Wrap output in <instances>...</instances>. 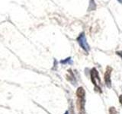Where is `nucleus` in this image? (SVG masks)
<instances>
[{
    "label": "nucleus",
    "instance_id": "f257e3e1",
    "mask_svg": "<svg viewBox=\"0 0 122 114\" xmlns=\"http://www.w3.org/2000/svg\"><path fill=\"white\" fill-rule=\"evenodd\" d=\"M90 75H91V81L92 82L93 85H95V89L102 93V89L100 87L101 79H100V77H99L98 72L96 70V68H93L91 70Z\"/></svg>",
    "mask_w": 122,
    "mask_h": 114
},
{
    "label": "nucleus",
    "instance_id": "f03ea898",
    "mask_svg": "<svg viewBox=\"0 0 122 114\" xmlns=\"http://www.w3.org/2000/svg\"><path fill=\"white\" fill-rule=\"evenodd\" d=\"M77 42L79 43L80 47H81L86 52H89V44H88L87 41H86V36H85V33H82L81 34H80V35L77 38Z\"/></svg>",
    "mask_w": 122,
    "mask_h": 114
},
{
    "label": "nucleus",
    "instance_id": "7ed1b4c3",
    "mask_svg": "<svg viewBox=\"0 0 122 114\" xmlns=\"http://www.w3.org/2000/svg\"><path fill=\"white\" fill-rule=\"evenodd\" d=\"M76 106L79 114H85V97H77Z\"/></svg>",
    "mask_w": 122,
    "mask_h": 114
},
{
    "label": "nucleus",
    "instance_id": "20e7f679",
    "mask_svg": "<svg viewBox=\"0 0 122 114\" xmlns=\"http://www.w3.org/2000/svg\"><path fill=\"white\" fill-rule=\"evenodd\" d=\"M112 68L110 66H108L106 68L105 73L104 75V78H105V82L106 86L108 87V88H111L112 87V81H111V75H112Z\"/></svg>",
    "mask_w": 122,
    "mask_h": 114
},
{
    "label": "nucleus",
    "instance_id": "39448f33",
    "mask_svg": "<svg viewBox=\"0 0 122 114\" xmlns=\"http://www.w3.org/2000/svg\"><path fill=\"white\" fill-rule=\"evenodd\" d=\"M76 96L77 97H85L86 91L82 87H79L76 90Z\"/></svg>",
    "mask_w": 122,
    "mask_h": 114
},
{
    "label": "nucleus",
    "instance_id": "423d86ee",
    "mask_svg": "<svg viewBox=\"0 0 122 114\" xmlns=\"http://www.w3.org/2000/svg\"><path fill=\"white\" fill-rule=\"evenodd\" d=\"M60 63L61 64H67V63H72V59L70 57H69V58L66 59H64V60H62V61H60Z\"/></svg>",
    "mask_w": 122,
    "mask_h": 114
},
{
    "label": "nucleus",
    "instance_id": "0eeeda50",
    "mask_svg": "<svg viewBox=\"0 0 122 114\" xmlns=\"http://www.w3.org/2000/svg\"><path fill=\"white\" fill-rule=\"evenodd\" d=\"M95 7H96V5H95V4L94 2V0H91L90 1V5H89V10H93L95 9Z\"/></svg>",
    "mask_w": 122,
    "mask_h": 114
},
{
    "label": "nucleus",
    "instance_id": "6e6552de",
    "mask_svg": "<svg viewBox=\"0 0 122 114\" xmlns=\"http://www.w3.org/2000/svg\"><path fill=\"white\" fill-rule=\"evenodd\" d=\"M117 110L115 109L114 107H110L109 108V114H117Z\"/></svg>",
    "mask_w": 122,
    "mask_h": 114
},
{
    "label": "nucleus",
    "instance_id": "1a4fd4ad",
    "mask_svg": "<svg viewBox=\"0 0 122 114\" xmlns=\"http://www.w3.org/2000/svg\"><path fill=\"white\" fill-rule=\"evenodd\" d=\"M116 53H117V55H118V56H119L121 57V58L122 59V51H118V52H117Z\"/></svg>",
    "mask_w": 122,
    "mask_h": 114
},
{
    "label": "nucleus",
    "instance_id": "9d476101",
    "mask_svg": "<svg viewBox=\"0 0 122 114\" xmlns=\"http://www.w3.org/2000/svg\"><path fill=\"white\" fill-rule=\"evenodd\" d=\"M119 102H120V104L122 105V95H120V97H119Z\"/></svg>",
    "mask_w": 122,
    "mask_h": 114
},
{
    "label": "nucleus",
    "instance_id": "9b49d317",
    "mask_svg": "<svg viewBox=\"0 0 122 114\" xmlns=\"http://www.w3.org/2000/svg\"><path fill=\"white\" fill-rule=\"evenodd\" d=\"M118 2H121V3H122V0H118Z\"/></svg>",
    "mask_w": 122,
    "mask_h": 114
}]
</instances>
